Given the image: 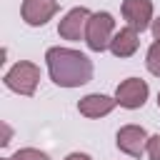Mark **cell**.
I'll list each match as a JSON object with an SVG mask.
<instances>
[{
    "mask_svg": "<svg viewBox=\"0 0 160 160\" xmlns=\"http://www.w3.org/2000/svg\"><path fill=\"white\" fill-rule=\"evenodd\" d=\"M88 20H90V10L88 8H72L58 25L60 38L65 40H82L88 32Z\"/></svg>",
    "mask_w": 160,
    "mask_h": 160,
    "instance_id": "cell-6",
    "label": "cell"
},
{
    "mask_svg": "<svg viewBox=\"0 0 160 160\" xmlns=\"http://www.w3.org/2000/svg\"><path fill=\"white\" fill-rule=\"evenodd\" d=\"M65 160H90V158H88L85 152H70V155H68Z\"/></svg>",
    "mask_w": 160,
    "mask_h": 160,
    "instance_id": "cell-15",
    "label": "cell"
},
{
    "mask_svg": "<svg viewBox=\"0 0 160 160\" xmlns=\"http://www.w3.org/2000/svg\"><path fill=\"white\" fill-rule=\"evenodd\" d=\"M8 160H48V155L42 150H35V148H22L12 158H8Z\"/></svg>",
    "mask_w": 160,
    "mask_h": 160,
    "instance_id": "cell-12",
    "label": "cell"
},
{
    "mask_svg": "<svg viewBox=\"0 0 160 160\" xmlns=\"http://www.w3.org/2000/svg\"><path fill=\"white\" fill-rule=\"evenodd\" d=\"M22 20L28 25H45L55 12H58V2L55 0H22Z\"/></svg>",
    "mask_w": 160,
    "mask_h": 160,
    "instance_id": "cell-8",
    "label": "cell"
},
{
    "mask_svg": "<svg viewBox=\"0 0 160 160\" xmlns=\"http://www.w3.org/2000/svg\"><path fill=\"white\" fill-rule=\"evenodd\" d=\"M150 28H152V35H155V40H160V18H158V20H152V25H150Z\"/></svg>",
    "mask_w": 160,
    "mask_h": 160,
    "instance_id": "cell-14",
    "label": "cell"
},
{
    "mask_svg": "<svg viewBox=\"0 0 160 160\" xmlns=\"http://www.w3.org/2000/svg\"><path fill=\"white\" fill-rule=\"evenodd\" d=\"M38 80H40V68L35 62H28V60L15 62L5 72V85L20 95H32L38 88Z\"/></svg>",
    "mask_w": 160,
    "mask_h": 160,
    "instance_id": "cell-3",
    "label": "cell"
},
{
    "mask_svg": "<svg viewBox=\"0 0 160 160\" xmlns=\"http://www.w3.org/2000/svg\"><path fill=\"white\" fill-rule=\"evenodd\" d=\"M145 65H148V70H150L152 75L160 78V40H155V42L150 45L148 58H145Z\"/></svg>",
    "mask_w": 160,
    "mask_h": 160,
    "instance_id": "cell-11",
    "label": "cell"
},
{
    "mask_svg": "<svg viewBox=\"0 0 160 160\" xmlns=\"http://www.w3.org/2000/svg\"><path fill=\"white\" fill-rule=\"evenodd\" d=\"M148 160H160V135H152L148 140Z\"/></svg>",
    "mask_w": 160,
    "mask_h": 160,
    "instance_id": "cell-13",
    "label": "cell"
},
{
    "mask_svg": "<svg viewBox=\"0 0 160 160\" xmlns=\"http://www.w3.org/2000/svg\"><path fill=\"white\" fill-rule=\"evenodd\" d=\"M115 105H118V100H112V98H108V95H100V92H92V95H85V98L78 102V110H80V115H85V118H102V115H108Z\"/></svg>",
    "mask_w": 160,
    "mask_h": 160,
    "instance_id": "cell-9",
    "label": "cell"
},
{
    "mask_svg": "<svg viewBox=\"0 0 160 160\" xmlns=\"http://www.w3.org/2000/svg\"><path fill=\"white\" fill-rule=\"evenodd\" d=\"M115 38V20L110 12H92L88 20V32H85V42L90 50L102 52L105 48H110Z\"/></svg>",
    "mask_w": 160,
    "mask_h": 160,
    "instance_id": "cell-2",
    "label": "cell"
},
{
    "mask_svg": "<svg viewBox=\"0 0 160 160\" xmlns=\"http://www.w3.org/2000/svg\"><path fill=\"white\" fill-rule=\"evenodd\" d=\"M115 100L118 105L128 108V110H135V108H142L145 100H148V82L140 80V78H128L118 85L115 90Z\"/></svg>",
    "mask_w": 160,
    "mask_h": 160,
    "instance_id": "cell-4",
    "label": "cell"
},
{
    "mask_svg": "<svg viewBox=\"0 0 160 160\" xmlns=\"http://www.w3.org/2000/svg\"><path fill=\"white\" fill-rule=\"evenodd\" d=\"M45 60H48V70H50L52 82L60 88H80V85L90 82V78H92V62L80 50L50 48Z\"/></svg>",
    "mask_w": 160,
    "mask_h": 160,
    "instance_id": "cell-1",
    "label": "cell"
},
{
    "mask_svg": "<svg viewBox=\"0 0 160 160\" xmlns=\"http://www.w3.org/2000/svg\"><path fill=\"white\" fill-rule=\"evenodd\" d=\"M5 160H8V158H5Z\"/></svg>",
    "mask_w": 160,
    "mask_h": 160,
    "instance_id": "cell-17",
    "label": "cell"
},
{
    "mask_svg": "<svg viewBox=\"0 0 160 160\" xmlns=\"http://www.w3.org/2000/svg\"><path fill=\"white\" fill-rule=\"evenodd\" d=\"M148 140L150 138L140 125H125L118 130V148L132 158H140L148 150Z\"/></svg>",
    "mask_w": 160,
    "mask_h": 160,
    "instance_id": "cell-7",
    "label": "cell"
},
{
    "mask_svg": "<svg viewBox=\"0 0 160 160\" xmlns=\"http://www.w3.org/2000/svg\"><path fill=\"white\" fill-rule=\"evenodd\" d=\"M138 45H140V40H138V30H132V28H122V30L115 32V38H112V42H110V50H112L115 58H130V55L138 50Z\"/></svg>",
    "mask_w": 160,
    "mask_h": 160,
    "instance_id": "cell-10",
    "label": "cell"
},
{
    "mask_svg": "<svg viewBox=\"0 0 160 160\" xmlns=\"http://www.w3.org/2000/svg\"><path fill=\"white\" fill-rule=\"evenodd\" d=\"M122 18L128 28L142 32L152 25V2L150 0H122Z\"/></svg>",
    "mask_w": 160,
    "mask_h": 160,
    "instance_id": "cell-5",
    "label": "cell"
},
{
    "mask_svg": "<svg viewBox=\"0 0 160 160\" xmlns=\"http://www.w3.org/2000/svg\"><path fill=\"white\" fill-rule=\"evenodd\" d=\"M158 105H160V92H158Z\"/></svg>",
    "mask_w": 160,
    "mask_h": 160,
    "instance_id": "cell-16",
    "label": "cell"
}]
</instances>
